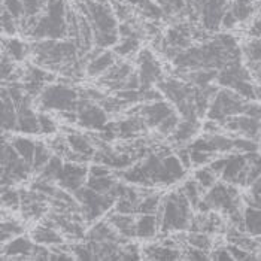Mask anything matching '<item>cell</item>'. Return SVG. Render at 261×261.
<instances>
[{
    "mask_svg": "<svg viewBox=\"0 0 261 261\" xmlns=\"http://www.w3.org/2000/svg\"><path fill=\"white\" fill-rule=\"evenodd\" d=\"M163 220L160 222V230L163 233L172 230H185L190 228L193 218L191 203L187 196L179 191H173L169 196L163 197Z\"/></svg>",
    "mask_w": 261,
    "mask_h": 261,
    "instance_id": "cell-1",
    "label": "cell"
},
{
    "mask_svg": "<svg viewBox=\"0 0 261 261\" xmlns=\"http://www.w3.org/2000/svg\"><path fill=\"white\" fill-rule=\"evenodd\" d=\"M73 196L81 203V214L88 224L96 221L117 203V199L109 193L101 194L90 187H81L80 190L73 191Z\"/></svg>",
    "mask_w": 261,
    "mask_h": 261,
    "instance_id": "cell-2",
    "label": "cell"
},
{
    "mask_svg": "<svg viewBox=\"0 0 261 261\" xmlns=\"http://www.w3.org/2000/svg\"><path fill=\"white\" fill-rule=\"evenodd\" d=\"M245 105H246V101L236 90L228 88V87L222 88L217 93L215 99L212 100L211 106H209L207 118L224 124L227 118L243 114Z\"/></svg>",
    "mask_w": 261,
    "mask_h": 261,
    "instance_id": "cell-3",
    "label": "cell"
},
{
    "mask_svg": "<svg viewBox=\"0 0 261 261\" xmlns=\"http://www.w3.org/2000/svg\"><path fill=\"white\" fill-rule=\"evenodd\" d=\"M78 93L69 85L54 84L46 87L39 96V106L42 111H76Z\"/></svg>",
    "mask_w": 261,
    "mask_h": 261,
    "instance_id": "cell-4",
    "label": "cell"
},
{
    "mask_svg": "<svg viewBox=\"0 0 261 261\" xmlns=\"http://www.w3.org/2000/svg\"><path fill=\"white\" fill-rule=\"evenodd\" d=\"M78 112V124L87 130H99L108 124V112L103 109L101 105H97L96 101L90 99L81 97L76 105Z\"/></svg>",
    "mask_w": 261,
    "mask_h": 261,
    "instance_id": "cell-5",
    "label": "cell"
},
{
    "mask_svg": "<svg viewBox=\"0 0 261 261\" xmlns=\"http://www.w3.org/2000/svg\"><path fill=\"white\" fill-rule=\"evenodd\" d=\"M139 64V76H141V88H149L152 84H159L163 80V70L159 61L154 59L151 49H141L138 56Z\"/></svg>",
    "mask_w": 261,
    "mask_h": 261,
    "instance_id": "cell-6",
    "label": "cell"
},
{
    "mask_svg": "<svg viewBox=\"0 0 261 261\" xmlns=\"http://www.w3.org/2000/svg\"><path fill=\"white\" fill-rule=\"evenodd\" d=\"M90 169H87L85 164L82 163H73V161H67L63 167L60 178H59V187L64 188L66 191H76L84 185L85 178L88 175Z\"/></svg>",
    "mask_w": 261,
    "mask_h": 261,
    "instance_id": "cell-7",
    "label": "cell"
},
{
    "mask_svg": "<svg viewBox=\"0 0 261 261\" xmlns=\"http://www.w3.org/2000/svg\"><path fill=\"white\" fill-rule=\"evenodd\" d=\"M159 90L176 106L181 105L182 101L194 99V93H196L194 87L178 80H161L159 82Z\"/></svg>",
    "mask_w": 261,
    "mask_h": 261,
    "instance_id": "cell-8",
    "label": "cell"
},
{
    "mask_svg": "<svg viewBox=\"0 0 261 261\" xmlns=\"http://www.w3.org/2000/svg\"><path fill=\"white\" fill-rule=\"evenodd\" d=\"M175 109L164 100H155L149 105H142L139 108V115H142L148 127L157 128L169 115H172Z\"/></svg>",
    "mask_w": 261,
    "mask_h": 261,
    "instance_id": "cell-9",
    "label": "cell"
},
{
    "mask_svg": "<svg viewBox=\"0 0 261 261\" xmlns=\"http://www.w3.org/2000/svg\"><path fill=\"white\" fill-rule=\"evenodd\" d=\"M222 127L230 132H239L245 138H249V139L257 138L261 132L260 121L254 117L245 115V114L227 118V121L222 124Z\"/></svg>",
    "mask_w": 261,
    "mask_h": 261,
    "instance_id": "cell-10",
    "label": "cell"
},
{
    "mask_svg": "<svg viewBox=\"0 0 261 261\" xmlns=\"http://www.w3.org/2000/svg\"><path fill=\"white\" fill-rule=\"evenodd\" d=\"M35 243L25 236H17L8 245H3L5 260H32Z\"/></svg>",
    "mask_w": 261,
    "mask_h": 261,
    "instance_id": "cell-11",
    "label": "cell"
},
{
    "mask_svg": "<svg viewBox=\"0 0 261 261\" xmlns=\"http://www.w3.org/2000/svg\"><path fill=\"white\" fill-rule=\"evenodd\" d=\"M18 112L17 106L12 100L8 88L3 85L2 88V130L3 132H17Z\"/></svg>",
    "mask_w": 261,
    "mask_h": 261,
    "instance_id": "cell-12",
    "label": "cell"
},
{
    "mask_svg": "<svg viewBox=\"0 0 261 261\" xmlns=\"http://www.w3.org/2000/svg\"><path fill=\"white\" fill-rule=\"evenodd\" d=\"M85 239L87 241H97V242H105V241H112L122 243L125 242V238H122L120 233L117 231V228L108 221H100L97 222L96 225H93L87 234H85Z\"/></svg>",
    "mask_w": 261,
    "mask_h": 261,
    "instance_id": "cell-13",
    "label": "cell"
},
{
    "mask_svg": "<svg viewBox=\"0 0 261 261\" xmlns=\"http://www.w3.org/2000/svg\"><path fill=\"white\" fill-rule=\"evenodd\" d=\"M148 124L145 118L136 114V115H130L128 118L122 120L118 122V138L121 139H135L139 135L145 133L148 130Z\"/></svg>",
    "mask_w": 261,
    "mask_h": 261,
    "instance_id": "cell-14",
    "label": "cell"
},
{
    "mask_svg": "<svg viewBox=\"0 0 261 261\" xmlns=\"http://www.w3.org/2000/svg\"><path fill=\"white\" fill-rule=\"evenodd\" d=\"M115 63H117L115 51H105L87 63L85 72L88 76H99L101 73H105L109 67H112Z\"/></svg>",
    "mask_w": 261,
    "mask_h": 261,
    "instance_id": "cell-15",
    "label": "cell"
},
{
    "mask_svg": "<svg viewBox=\"0 0 261 261\" xmlns=\"http://www.w3.org/2000/svg\"><path fill=\"white\" fill-rule=\"evenodd\" d=\"M249 163V157L248 154L243 155V154H238V155H231L228 157V161H227V166L222 172L221 178L222 181L228 182V184H236L241 173L245 170V167L248 166Z\"/></svg>",
    "mask_w": 261,
    "mask_h": 261,
    "instance_id": "cell-16",
    "label": "cell"
},
{
    "mask_svg": "<svg viewBox=\"0 0 261 261\" xmlns=\"http://www.w3.org/2000/svg\"><path fill=\"white\" fill-rule=\"evenodd\" d=\"M108 221L117 228V231L122 238H125V239L136 238V221L132 215L114 212L108 217Z\"/></svg>",
    "mask_w": 261,
    "mask_h": 261,
    "instance_id": "cell-17",
    "label": "cell"
},
{
    "mask_svg": "<svg viewBox=\"0 0 261 261\" xmlns=\"http://www.w3.org/2000/svg\"><path fill=\"white\" fill-rule=\"evenodd\" d=\"M143 258L146 260H179L182 254L172 246L166 245H146L143 248Z\"/></svg>",
    "mask_w": 261,
    "mask_h": 261,
    "instance_id": "cell-18",
    "label": "cell"
},
{
    "mask_svg": "<svg viewBox=\"0 0 261 261\" xmlns=\"http://www.w3.org/2000/svg\"><path fill=\"white\" fill-rule=\"evenodd\" d=\"M32 238L36 243H40V245H51V246H56V245H61L64 243L63 241V236L57 233V230L51 225H39L36 227L33 231H32Z\"/></svg>",
    "mask_w": 261,
    "mask_h": 261,
    "instance_id": "cell-19",
    "label": "cell"
},
{
    "mask_svg": "<svg viewBox=\"0 0 261 261\" xmlns=\"http://www.w3.org/2000/svg\"><path fill=\"white\" fill-rule=\"evenodd\" d=\"M199 130H200L199 121L184 120L182 122H179L176 130L172 133L170 141L175 142V143H185V142L190 141L193 136H196Z\"/></svg>",
    "mask_w": 261,
    "mask_h": 261,
    "instance_id": "cell-20",
    "label": "cell"
},
{
    "mask_svg": "<svg viewBox=\"0 0 261 261\" xmlns=\"http://www.w3.org/2000/svg\"><path fill=\"white\" fill-rule=\"evenodd\" d=\"M159 221L155 215H142L141 218L136 221V238L141 239H152L157 234L159 230Z\"/></svg>",
    "mask_w": 261,
    "mask_h": 261,
    "instance_id": "cell-21",
    "label": "cell"
},
{
    "mask_svg": "<svg viewBox=\"0 0 261 261\" xmlns=\"http://www.w3.org/2000/svg\"><path fill=\"white\" fill-rule=\"evenodd\" d=\"M70 135H67V142H69V146L73 149V151H76V152H80V154H84V155H88V157H91L93 159V155H94V146H93V141L90 139V138H87V136H84V135H81L78 132H69Z\"/></svg>",
    "mask_w": 261,
    "mask_h": 261,
    "instance_id": "cell-22",
    "label": "cell"
},
{
    "mask_svg": "<svg viewBox=\"0 0 261 261\" xmlns=\"http://www.w3.org/2000/svg\"><path fill=\"white\" fill-rule=\"evenodd\" d=\"M11 143L14 145V148L17 149V152L21 155V159L27 161L32 167H33V160H35V149H36V142L30 141L27 138H21L17 136L14 138Z\"/></svg>",
    "mask_w": 261,
    "mask_h": 261,
    "instance_id": "cell-23",
    "label": "cell"
},
{
    "mask_svg": "<svg viewBox=\"0 0 261 261\" xmlns=\"http://www.w3.org/2000/svg\"><path fill=\"white\" fill-rule=\"evenodd\" d=\"M217 78H218L217 69H196V70H190V73L185 76V80L191 82L193 85H197V87L209 85Z\"/></svg>",
    "mask_w": 261,
    "mask_h": 261,
    "instance_id": "cell-24",
    "label": "cell"
},
{
    "mask_svg": "<svg viewBox=\"0 0 261 261\" xmlns=\"http://www.w3.org/2000/svg\"><path fill=\"white\" fill-rule=\"evenodd\" d=\"M63 167H64V163L61 160L60 155H53L51 160L45 164V167L39 172V178L42 179H46V181H59L61 172H63Z\"/></svg>",
    "mask_w": 261,
    "mask_h": 261,
    "instance_id": "cell-25",
    "label": "cell"
},
{
    "mask_svg": "<svg viewBox=\"0 0 261 261\" xmlns=\"http://www.w3.org/2000/svg\"><path fill=\"white\" fill-rule=\"evenodd\" d=\"M3 51L8 53L15 61H22L25 59L27 53L30 51V46H27L22 40L15 39H3Z\"/></svg>",
    "mask_w": 261,
    "mask_h": 261,
    "instance_id": "cell-26",
    "label": "cell"
},
{
    "mask_svg": "<svg viewBox=\"0 0 261 261\" xmlns=\"http://www.w3.org/2000/svg\"><path fill=\"white\" fill-rule=\"evenodd\" d=\"M233 15L238 18L239 22H243V21L249 20L251 15L254 14V3L252 0H233L230 3V8H228Z\"/></svg>",
    "mask_w": 261,
    "mask_h": 261,
    "instance_id": "cell-27",
    "label": "cell"
},
{
    "mask_svg": "<svg viewBox=\"0 0 261 261\" xmlns=\"http://www.w3.org/2000/svg\"><path fill=\"white\" fill-rule=\"evenodd\" d=\"M53 157V149L51 146L45 145L43 142H36V149H35V160H33V172L39 173L45 167V164L51 160Z\"/></svg>",
    "mask_w": 261,
    "mask_h": 261,
    "instance_id": "cell-28",
    "label": "cell"
},
{
    "mask_svg": "<svg viewBox=\"0 0 261 261\" xmlns=\"http://www.w3.org/2000/svg\"><path fill=\"white\" fill-rule=\"evenodd\" d=\"M181 191L187 196V199L191 203V207L197 209L199 207V203L201 200V191H203V187H201L199 182L196 179L193 181H187L184 184V187L181 188Z\"/></svg>",
    "mask_w": 261,
    "mask_h": 261,
    "instance_id": "cell-29",
    "label": "cell"
},
{
    "mask_svg": "<svg viewBox=\"0 0 261 261\" xmlns=\"http://www.w3.org/2000/svg\"><path fill=\"white\" fill-rule=\"evenodd\" d=\"M163 200L160 194H148L138 203V214H148V215H155L159 207H160V203Z\"/></svg>",
    "mask_w": 261,
    "mask_h": 261,
    "instance_id": "cell-30",
    "label": "cell"
},
{
    "mask_svg": "<svg viewBox=\"0 0 261 261\" xmlns=\"http://www.w3.org/2000/svg\"><path fill=\"white\" fill-rule=\"evenodd\" d=\"M141 48V39L138 38H124L121 40V43L115 45L114 51L117 56L120 57H130L133 54H136Z\"/></svg>",
    "mask_w": 261,
    "mask_h": 261,
    "instance_id": "cell-31",
    "label": "cell"
},
{
    "mask_svg": "<svg viewBox=\"0 0 261 261\" xmlns=\"http://www.w3.org/2000/svg\"><path fill=\"white\" fill-rule=\"evenodd\" d=\"M115 184H117V181L111 175H108V176H90L87 181V187L93 188L97 193L106 194L112 190V187Z\"/></svg>",
    "mask_w": 261,
    "mask_h": 261,
    "instance_id": "cell-32",
    "label": "cell"
},
{
    "mask_svg": "<svg viewBox=\"0 0 261 261\" xmlns=\"http://www.w3.org/2000/svg\"><path fill=\"white\" fill-rule=\"evenodd\" d=\"M163 163H164V167L167 169V172H169V175L175 179V181H178V179H182L184 176H185V167H184V164L181 163V160L178 159V155H167V157H164L163 159Z\"/></svg>",
    "mask_w": 261,
    "mask_h": 261,
    "instance_id": "cell-33",
    "label": "cell"
},
{
    "mask_svg": "<svg viewBox=\"0 0 261 261\" xmlns=\"http://www.w3.org/2000/svg\"><path fill=\"white\" fill-rule=\"evenodd\" d=\"M24 231L22 225L20 222L14 221V220H6L3 218V222H2V243L5 245L8 241H12L14 238L17 236H21Z\"/></svg>",
    "mask_w": 261,
    "mask_h": 261,
    "instance_id": "cell-34",
    "label": "cell"
},
{
    "mask_svg": "<svg viewBox=\"0 0 261 261\" xmlns=\"http://www.w3.org/2000/svg\"><path fill=\"white\" fill-rule=\"evenodd\" d=\"M118 30L114 32H103V30H94V45L99 48H109L117 45L118 42Z\"/></svg>",
    "mask_w": 261,
    "mask_h": 261,
    "instance_id": "cell-35",
    "label": "cell"
},
{
    "mask_svg": "<svg viewBox=\"0 0 261 261\" xmlns=\"http://www.w3.org/2000/svg\"><path fill=\"white\" fill-rule=\"evenodd\" d=\"M187 242H188L190 246L199 248V249H203V251H209L212 248L211 238L207 236V233H203V231H191L187 236Z\"/></svg>",
    "mask_w": 261,
    "mask_h": 261,
    "instance_id": "cell-36",
    "label": "cell"
},
{
    "mask_svg": "<svg viewBox=\"0 0 261 261\" xmlns=\"http://www.w3.org/2000/svg\"><path fill=\"white\" fill-rule=\"evenodd\" d=\"M2 203H3L5 207H9L12 211L18 209L21 206L20 191H15L11 187H3V190H2Z\"/></svg>",
    "mask_w": 261,
    "mask_h": 261,
    "instance_id": "cell-37",
    "label": "cell"
},
{
    "mask_svg": "<svg viewBox=\"0 0 261 261\" xmlns=\"http://www.w3.org/2000/svg\"><path fill=\"white\" fill-rule=\"evenodd\" d=\"M2 30L6 36H14L20 32L18 21L15 20L5 8H2Z\"/></svg>",
    "mask_w": 261,
    "mask_h": 261,
    "instance_id": "cell-38",
    "label": "cell"
},
{
    "mask_svg": "<svg viewBox=\"0 0 261 261\" xmlns=\"http://www.w3.org/2000/svg\"><path fill=\"white\" fill-rule=\"evenodd\" d=\"M194 179L200 184L203 187V190H209L215 185V181H217V175L207 167V169H199L196 170L194 173Z\"/></svg>",
    "mask_w": 261,
    "mask_h": 261,
    "instance_id": "cell-39",
    "label": "cell"
},
{
    "mask_svg": "<svg viewBox=\"0 0 261 261\" xmlns=\"http://www.w3.org/2000/svg\"><path fill=\"white\" fill-rule=\"evenodd\" d=\"M3 8L17 21H21L25 17V8L22 0H3Z\"/></svg>",
    "mask_w": 261,
    "mask_h": 261,
    "instance_id": "cell-40",
    "label": "cell"
},
{
    "mask_svg": "<svg viewBox=\"0 0 261 261\" xmlns=\"http://www.w3.org/2000/svg\"><path fill=\"white\" fill-rule=\"evenodd\" d=\"M233 90H236L239 94H241L243 99L246 100H252V99H257V91H255V87L249 82V81L241 80L238 81L234 85H233Z\"/></svg>",
    "mask_w": 261,
    "mask_h": 261,
    "instance_id": "cell-41",
    "label": "cell"
},
{
    "mask_svg": "<svg viewBox=\"0 0 261 261\" xmlns=\"http://www.w3.org/2000/svg\"><path fill=\"white\" fill-rule=\"evenodd\" d=\"M70 251L75 255V258H78V260H96V255L91 251V248L88 246V243H84V245H81V243L72 245L70 246Z\"/></svg>",
    "mask_w": 261,
    "mask_h": 261,
    "instance_id": "cell-42",
    "label": "cell"
},
{
    "mask_svg": "<svg viewBox=\"0 0 261 261\" xmlns=\"http://www.w3.org/2000/svg\"><path fill=\"white\" fill-rule=\"evenodd\" d=\"M178 125H179V117L176 115V112H173L172 115H169L166 120L161 122L160 125L157 127V130H159V133L167 136V135H172L176 130Z\"/></svg>",
    "mask_w": 261,
    "mask_h": 261,
    "instance_id": "cell-43",
    "label": "cell"
},
{
    "mask_svg": "<svg viewBox=\"0 0 261 261\" xmlns=\"http://www.w3.org/2000/svg\"><path fill=\"white\" fill-rule=\"evenodd\" d=\"M215 152L211 151H200V149H191V161L193 166H204L214 160Z\"/></svg>",
    "mask_w": 261,
    "mask_h": 261,
    "instance_id": "cell-44",
    "label": "cell"
},
{
    "mask_svg": "<svg viewBox=\"0 0 261 261\" xmlns=\"http://www.w3.org/2000/svg\"><path fill=\"white\" fill-rule=\"evenodd\" d=\"M12 60H14V59H12L8 53L3 51V56H2V80H3V82H6V81L9 80V78L14 75V72L17 70V69L14 67Z\"/></svg>",
    "mask_w": 261,
    "mask_h": 261,
    "instance_id": "cell-45",
    "label": "cell"
},
{
    "mask_svg": "<svg viewBox=\"0 0 261 261\" xmlns=\"http://www.w3.org/2000/svg\"><path fill=\"white\" fill-rule=\"evenodd\" d=\"M39 125H40V133L42 135H53L57 132V122L53 120L51 117H48L46 114H39Z\"/></svg>",
    "mask_w": 261,
    "mask_h": 261,
    "instance_id": "cell-46",
    "label": "cell"
},
{
    "mask_svg": "<svg viewBox=\"0 0 261 261\" xmlns=\"http://www.w3.org/2000/svg\"><path fill=\"white\" fill-rule=\"evenodd\" d=\"M99 138L103 142H112L118 138V122H108L99 133Z\"/></svg>",
    "mask_w": 261,
    "mask_h": 261,
    "instance_id": "cell-47",
    "label": "cell"
},
{
    "mask_svg": "<svg viewBox=\"0 0 261 261\" xmlns=\"http://www.w3.org/2000/svg\"><path fill=\"white\" fill-rule=\"evenodd\" d=\"M234 149L248 154V152H255L258 149V145L249 138H239V139H234Z\"/></svg>",
    "mask_w": 261,
    "mask_h": 261,
    "instance_id": "cell-48",
    "label": "cell"
},
{
    "mask_svg": "<svg viewBox=\"0 0 261 261\" xmlns=\"http://www.w3.org/2000/svg\"><path fill=\"white\" fill-rule=\"evenodd\" d=\"M206 252H207V251H203V249H199V248L191 246V248L185 249V252H184L182 258H188V260H197V261L211 260V255H207Z\"/></svg>",
    "mask_w": 261,
    "mask_h": 261,
    "instance_id": "cell-49",
    "label": "cell"
},
{
    "mask_svg": "<svg viewBox=\"0 0 261 261\" xmlns=\"http://www.w3.org/2000/svg\"><path fill=\"white\" fill-rule=\"evenodd\" d=\"M141 258V251L138 248V245H125L124 248H121V260H139Z\"/></svg>",
    "mask_w": 261,
    "mask_h": 261,
    "instance_id": "cell-50",
    "label": "cell"
},
{
    "mask_svg": "<svg viewBox=\"0 0 261 261\" xmlns=\"http://www.w3.org/2000/svg\"><path fill=\"white\" fill-rule=\"evenodd\" d=\"M51 257V249H46L45 245L36 243L33 246V252H32V260H49Z\"/></svg>",
    "mask_w": 261,
    "mask_h": 261,
    "instance_id": "cell-51",
    "label": "cell"
},
{
    "mask_svg": "<svg viewBox=\"0 0 261 261\" xmlns=\"http://www.w3.org/2000/svg\"><path fill=\"white\" fill-rule=\"evenodd\" d=\"M176 155H178V159L181 160V163L184 164L185 169H190V167L193 166V161H191V149H190V146L178 148Z\"/></svg>",
    "mask_w": 261,
    "mask_h": 261,
    "instance_id": "cell-52",
    "label": "cell"
},
{
    "mask_svg": "<svg viewBox=\"0 0 261 261\" xmlns=\"http://www.w3.org/2000/svg\"><path fill=\"white\" fill-rule=\"evenodd\" d=\"M108 175H112L109 166L106 164H101V163H96L90 167V176H108Z\"/></svg>",
    "mask_w": 261,
    "mask_h": 261,
    "instance_id": "cell-53",
    "label": "cell"
},
{
    "mask_svg": "<svg viewBox=\"0 0 261 261\" xmlns=\"http://www.w3.org/2000/svg\"><path fill=\"white\" fill-rule=\"evenodd\" d=\"M227 161H228V157L227 159H217V160H212L209 163V169L215 173V175H222L225 166H227Z\"/></svg>",
    "mask_w": 261,
    "mask_h": 261,
    "instance_id": "cell-54",
    "label": "cell"
},
{
    "mask_svg": "<svg viewBox=\"0 0 261 261\" xmlns=\"http://www.w3.org/2000/svg\"><path fill=\"white\" fill-rule=\"evenodd\" d=\"M211 258L217 261L234 260V258H233V255H231V252L228 251V248H220V249L214 251V252H212V255H211Z\"/></svg>",
    "mask_w": 261,
    "mask_h": 261,
    "instance_id": "cell-55",
    "label": "cell"
},
{
    "mask_svg": "<svg viewBox=\"0 0 261 261\" xmlns=\"http://www.w3.org/2000/svg\"><path fill=\"white\" fill-rule=\"evenodd\" d=\"M238 22H239V21H238V18L233 15V12H231L230 9H227V12L224 14V18H222L221 27H224V29H233Z\"/></svg>",
    "mask_w": 261,
    "mask_h": 261,
    "instance_id": "cell-56",
    "label": "cell"
},
{
    "mask_svg": "<svg viewBox=\"0 0 261 261\" xmlns=\"http://www.w3.org/2000/svg\"><path fill=\"white\" fill-rule=\"evenodd\" d=\"M249 35L252 38H261V17H257L249 27Z\"/></svg>",
    "mask_w": 261,
    "mask_h": 261,
    "instance_id": "cell-57",
    "label": "cell"
}]
</instances>
